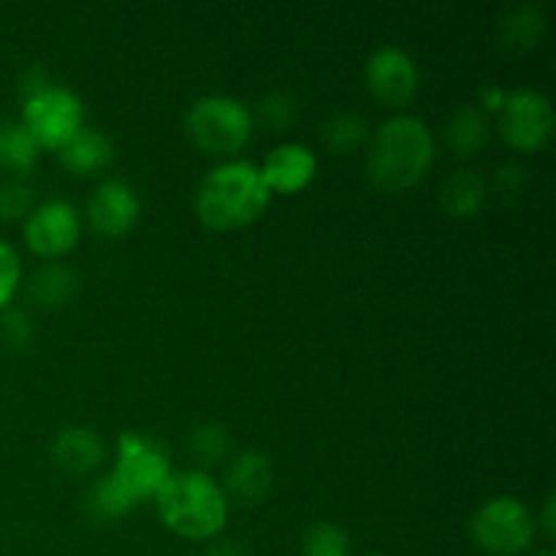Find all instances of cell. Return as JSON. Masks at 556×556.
I'll use <instances>...</instances> for the list:
<instances>
[{
	"mask_svg": "<svg viewBox=\"0 0 556 556\" xmlns=\"http://www.w3.org/2000/svg\"><path fill=\"white\" fill-rule=\"evenodd\" d=\"M438 144L427 123L410 114H394L369 139L367 177L380 193L416 188L432 168Z\"/></svg>",
	"mask_w": 556,
	"mask_h": 556,
	"instance_id": "obj_1",
	"label": "cell"
},
{
	"mask_svg": "<svg viewBox=\"0 0 556 556\" xmlns=\"http://www.w3.org/2000/svg\"><path fill=\"white\" fill-rule=\"evenodd\" d=\"M269 201L271 193L255 163L226 161L201 179L195 215L212 231H237L258 220Z\"/></svg>",
	"mask_w": 556,
	"mask_h": 556,
	"instance_id": "obj_2",
	"label": "cell"
},
{
	"mask_svg": "<svg viewBox=\"0 0 556 556\" xmlns=\"http://www.w3.org/2000/svg\"><path fill=\"white\" fill-rule=\"evenodd\" d=\"M163 525L188 541H215L228 521V500L206 470L172 472L155 494Z\"/></svg>",
	"mask_w": 556,
	"mask_h": 556,
	"instance_id": "obj_3",
	"label": "cell"
},
{
	"mask_svg": "<svg viewBox=\"0 0 556 556\" xmlns=\"http://www.w3.org/2000/svg\"><path fill=\"white\" fill-rule=\"evenodd\" d=\"M253 109L233 96H204L188 109L185 130L204 155L233 157L253 136Z\"/></svg>",
	"mask_w": 556,
	"mask_h": 556,
	"instance_id": "obj_4",
	"label": "cell"
},
{
	"mask_svg": "<svg viewBox=\"0 0 556 556\" xmlns=\"http://www.w3.org/2000/svg\"><path fill=\"white\" fill-rule=\"evenodd\" d=\"M470 535L481 552L492 556H519L530 552L538 535V521L521 500L494 497L476 510Z\"/></svg>",
	"mask_w": 556,
	"mask_h": 556,
	"instance_id": "obj_5",
	"label": "cell"
},
{
	"mask_svg": "<svg viewBox=\"0 0 556 556\" xmlns=\"http://www.w3.org/2000/svg\"><path fill=\"white\" fill-rule=\"evenodd\" d=\"M22 125L41 150H63L85 128V103L71 87L52 85L22 103Z\"/></svg>",
	"mask_w": 556,
	"mask_h": 556,
	"instance_id": "obj_6",
	"label": "cell"
},
{
	"mask_svg": "<svg viewBox=\"0 0 556 556\" xmlns=\"http://www.w3.org/2000/svg\"><path fill=\"white\" fill-rule=\"evenodd\" d=\"M497 130L516 152L546 150L554 136L552 101L535 87H516L505 92L497 109Z\"/></svg>",
	"mask_w": 556,
	"mask_h": 556,
	"instance_id": "obj_7",
	"label": "cell"
},
{
	"mask_svg": "<svg viewBox=\"0 0 556 556\" xmlns=\"http://www.w3.org/2000/svg\"><path fill=\"white\" fill-rule=\"evenodd\" d=\"M112 472L139 503H144L155 500L163 483L172 478L174 467L161 443L139 432H123L117 440V462Z\"/></svg>",
	"mask_w": 556,
	"mask_h": 556,
	"instance_id": "obj_8",
	"label": "cell"
},
{
	"mask_svg": "<svg viewBox=\"0 0 556 556\" xmlns=\"http://www.w3.org/2000/svg\"><path fill=\"white\" fill-rule=\"evenodd\" d=\"M81 217L65 199H47L25 217V242L38 258L60 261L79 244Z\"/></svg>",
	"mask_w": 556,
	"mask_h": 556,
	"instance_id": "obj_9",
	"label": "cell"
},
{
	"mask_svg": "<svg viewBox=\"0 0 556 556\" xmlns=\"http://www.w3.org/2000/svg\"><path fill=\"white\" fill-rule=\"evenodd\" d=\"M367 87L378 103L389 109H402L413 103L418 92V65L405 49L400 47H380L369 54Z\"/></svg>",
	"mask_w": 556,
	"mask_h": 556,
	"instance_id": "obj_10",
	"label": "cell"
},
{
	"mask_svg": "<svg viewBox=\"0 0 556 556\" xmlns=\"http://www.w3.org/2000/svg\"><path fill=\"white\" fill-rule=\"evenodd\" d=\"M141 212L139 193L123 179H106L87 199V220L101 237H125L136 226Z\"/></svg>",
	"mask_w": 556,
	"mask_h": 556,
	"instance_id": "obj_11",
	"label": "cell"
},
{
	"mask_svg": "<svg viewBox=\"0 0 556 556\" xmlns=\"http://www.w3.org/2000/svg\"><path fill=\"white\" fill-rule=\"evenodd\" d=\"M258 168L269 193L291 195L302 193L313 185L315 174H318V157L307 144L286 141V144L275 147Z\"/></svg>",
	"mask_w": 556,
	"mask_h": 556,
	"instance_id": "obj_12",
	"label": "cell"
},
{
	"mask_svg": "<svg viewBox=\"0 0 556 556\" xmlns=\"http://www.w3.org/2000/svg\"><path fill=\"white\" fill-rule=\"evenodd\" d=\"M275 486V467L261 451H242L233 456L223 476V494L228 505H258Z\"/></svg>",
	"mask_w": 556,
	"mask_h": 556,
	"instance_id": "obj_13",
	"label": "cell"
},
{
	"mask_svg": "<svg viewBox=\"0 0 556 556\" xmlns=\"http://www.w3.org/2000/svg\"><path fill=\"white\" fill-rule=\"evenodd\" d=\"M52 459L68 476L96 472L106 459V445L90 427H68L54 438Z\"/></svg>",
	"mask_w": 556,
	"mask_h": 556,
	"instance_id": "obj_14",
	"label": "cell"
},
{
	"mask_svg": "<svg viewBox=\"0 0 556 556\" xmlns=\"http://www.w3.org/2000/svg\"><path fill=\"white\" fill-rule=\"evenodd\" d=\"M114 161V144L103 130L81 128L68 144L60 150V163L76 177H96L106 172Z\"/></svg>",
	"mask_w": 556,
	"mask_h": 556,
	"instance_id": "obj_15",
	"label": "cell"
},
{
	"mask_svg": "<svg viewBox=\"0 0 556 556\" xmlns=\"http://www.w3.org/2000/svg\"><path fill=\"white\" fill-rule=\"evenodd\" d=\"M79 291V277L63 261H47L27 280V299L38 309H60Z\"/></svg>",
	"mask_w": 556,
	"mask_h": 556,
	"instance_id": "obj_16",
	"label": "cell"
},
{
	"mask_svg": "<svg viewBox=\"0 0 556 556\" xmlns=\"http://www.w3.org/2000/svg\"><path fill=\"white\" fill-rule=\"evenodd\" d=\"M139 500L123 486V483L114 478V472H106L103 478H98L90 486L85 500V510L96 525H114V521L125 519L128 514H134L139 508Z\"/></svg>",
	"mask_w": 556,
	"mask_h": 556,
	"instance_id": "obj_17",
	"label": "cell"
},
{
	"mask_svg": "<svg viewBox=\"0 0 556 556\" xmlns=\"http://www.w3.org/2000/svg\"><path fill=\"white\" fill-rule=\"evenodd\" d=\"M440 204L451 217H476L486 204V179L472 168H459L440 188Z\"/></svg>",
	"mask_w": 556,
	"mask_h": 556,
	"instance_id": "obj_18",
	"label": "cell"
},
{
	"mask_svg": "<svg viewBox=\"0 0 556 556\" xmlns=\"http://www.w3.org/2000/svg\"><path fill=\"white\" fill-rule=\"evenodd\" d=\"M445 141L459 157H476L489 141V119L486 112L478 106H456L445 123Z\"/></svg>",
	"mask_w": 556,
	"mask_h": 556,
	"instance_id": "obj_19",
	"label": "cell"
},
{
	"mask_svg": "<svg viewBox=\"0 0 556 556\" xmlns=\"http://www.w3.org/2000/svg\"><path fill=\"white\" fill-rule=\"evenodd\" d=\"M543 33H546V16L541 5L521 3L500 22V41L510 52H530L541 43Z\"/></svg>",
	"mask_w": 556,
	"mask_h": 556,
	"instance_id": "obj_20",
	"label": "cell"
},
{
	"mask_svg": "<svg viewBox=\"0 0 556 556\" xmlns=\"http://www.w3.org/2000/svg\"><path fill=\"white\" fill-rule=\"evenodd\" d=\"M41 147L30 136V130L16 119H0V166L9 172L27 174L38 163Z\"/></svg>",
	"mask_w": 556,
	"mask_h": 556,
	"instance_id": "obj_21",
	"label": "cell"
},
{
	"mask_svg": "<svg viewBox=\"0 0 556 556\" xmlns=\"http://www.w3.org/2000/svg\"><path fill=\"white\" fill-rule=\"evenodd\" d=\"M320 139L329 147L334 155H351L356 152L364 141L369 139V130L364 117L353 112H334L324 123V130H320Z\"/></svg>",
	"mask_w": 556,
	"mask_h": 556,
	"instance_id": "obj_22",
	"label": "cell"
},
{
	"mask_svg": "<svg viewBox=\"0 0 556 556\" xmlns=\"http://www.w3.org/2000/svg\"><path fill=\"white\" fill-rule=\"evenodd\" d=\"M188 448L201 467H215L231 451V438H228L226 427H220V424L201 421L190 429Z\"/></svg>",
	"mask_w": 556,
	"mask_h": 556,
	"instance_id": "obj_23",
	"label": "cell"
},
{
	"mask_svg": "<svg viewBox=\"0 0 556 556\" xmlns=\"http://www.w3.org/2000/svg\"><path fill=\"white\" fill-rule=\"evenodd\" d=\"M299 117L296 101H293L288 92H266L264 98L258 101L253 112V123L264 125L266 130H275V134H282V130L291 128Z\"/></svg>",
	"mask_w": 556,
	"mask_h": 556,
	"instance_id": "obj_24",
	"label": "cell"
},
{
	"mask_svg": "<svg viewBox=\"0 0 556 556\" xmlns=\"http://www.w3.org/2000/svg\"><path fill=\"white\" fill-rule=\"evenodd\" d=\"M304 556H351V538L331 521H318L304 535Z\"/></svg>",
	"mask_w": 556,
	"mask_h": 556,
	"instance_id": "obj_25",
	"label": "cell"
},
{
	"mask_svg": "<svg viewBox=\"0 0 556 556\" xmlns=\"http://www.w3.org/2000/svg\"><path fill=\"white\" fill-rule=\"evenodd\" d=\"M36 204V190L22 179H9V182L0 185V220L3 223L22 220V217L30 215Z\"/></svg>",
	"mask_w": 556,
	"mask_h": 556,
	"instance_id": "obj_26",
	"label": "cell"
},
{
	"mask_svg": "<svg viewBox=\"0 0 556 556\" xmlns=\"http://www.w3.org/2000/svg\"><path fill=\"white\" fill-rule=\"evenodd\" d=\"M0 337L11 351H25L33 342V324L22 309L5 307L0 313Z\"/></svg>",
	"mask_w": 556,
	"mask_h": 556,
	"instance_id": "obj_27",
	"label": "cell"
},
{
	"mask_svg": "<svg viewBox=\"0 0 556 556\" xmlns=\"http://www.w3.org/2000/svg\"><path fill=\"white\" fill-rule=\"evenodd\" d=\"M22 280V264H20V255L16 250L11 248L9 242L0 239V313L11 304L14 299L16 288H20Z\"/></svg>",
	"mask_w": 556,
	"mask_h": 556,
	"instance_id": "obj_28",
	"label": "cell"
},
{
	"mask_svg": "<svg viewBox=\"0 0 556 556\" xmlns=\"http://www.w3.org/2000/svg\"><path fill=\"white\" fill-rule=\"evenodd\" d=\"M521 188H525V172L519 166H514V163L500 168L497 177H494V190L503 199H514V195L521 193Z\"/></svg>",
	"mask_w": 556,
	"mask_h": 556,
	"instance_id": "obj_29",
	"label": "cell"
},
{
	"mask_svg": "<svg viewBox=\"0 0 556 556\" xmlns=\"http://www.w3.org/2000/svg\"><path fill=\"white\" fill-rule=\"evenodd\" d=\"M52 85H54V81L49 79L47 71H43L41 65H33V68L27 71V74L22 76V81H20L22 103L30 101V98H36L38 92H43V90H47V87H52Z\"/></svg>",
	"mask_w": 556,
	"mask_h": 556,
	"instance_id": "obj_30",
	"label": "cell"
},
{
	"mask_svg": "<svg viewBox=\"0 0 556 556\" xmlns=\"http://www.w3.org/2000/svg\"><path fill=\"white\" fill-rule=\"evenodd\" d=\"M204 556H250L248 548L242 546L239 541H228V538H215V541H210V548H206Z\"/></svg>",
	"mask_w": 556,
	"mask_h": 556,
	"instance_id": "obj_31",
	"label": "cell"
},
{
	"mask_svg": "<svg viewBox=\"0 0 556 556\" xmlns=\"http://www.w3.org/2000/svg\"><path fill=\"white\" fill-rule=\"evenodd\" d=\"M541 525H543V532H546V538H554V535H556V525H554V497H548L546 505H543Z\"/></svg>",
	"mask_w": 556,
	"mask_h": 556,
	"instance_id": "obj_32",
	"label": "cell"
},
{
	"mask_svg": "<svg viewBox=\"0 0 556 556\" xmlns=\"http://www.w3.org/2000/svg\"><path fill=\"white\" fill-rule=\"evenodd\" d=\"M532 556H556V554H554V548L546 546V548H538V552L532 554Z\"/></svg>",
	"mask_w": 556,
	"mask_h": 556,
	"instance_id": "obj_33",
	"label": "cell"
},
{
	"mask_svg": "<svg viewBox=\"0 0 556 556\" xmlns=\"http://www.w3.org/2000/svg\"><path fill=\"white\" fill-rule=\"evenodd\" d=\"M367 556H386V554H367Z\"/></svg>",
	"mask_w": 556,
	"mask_h": 556,
	"instance_id": "obj_34",
	"label": "cell"
}]
</instances>
